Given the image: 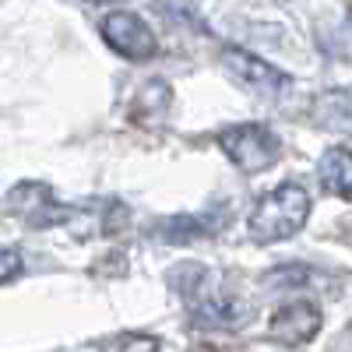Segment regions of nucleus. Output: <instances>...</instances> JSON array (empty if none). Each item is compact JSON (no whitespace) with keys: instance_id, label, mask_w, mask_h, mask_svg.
<instances>
[{"instance_id":"f257e3e1","label":"nucleus","mask_w":352,"mask_h":352,"mask_svg":"<svg viewBox=\"0 0 352 352\" xmlns=\"http://www.w3.org/2000/svg\"><path fill=\"white\" fill-rule=\"evenodd\" d=\"M307 219H310V194L296 180H285L257 197V204L247 215V236L257 243H278L296 236L307 226Z\"/></svg>"},{"instance_id":"f03ea898","label":"nucleus","mask_w":352,"mask_h":352,"mask_svg":"<svg viewBox=\"0 0 352 352\" xmlns=\"http://www.w3.org/2000/svg\"><path fill=\"white\" fill-rule=\"evenodd\" d=\"M180 289L190 300V320L208 331H236L254 317V307L243 296H236L222 282L201 275V268H194L190 285H180Z\"/></svg>"},{"instance_id":"7ed1b4c3","label":"nucleus","mask_w":352,"mask_h":352,"mask_svg":"<svg viewBox=\"0 0 352 352\" xmlns=\"http://www.w3.org/2000/svg\"><path fill=\"white\" fill-rule=\"evenodd\" d=\"M219 148L229 155V162H236V169L264 173L278 162L282 141L264 124H232V127L219 131Z\"/></svg>"},{"instance_id":"20e7f679","label":"nucleus","mask_w":352,"mask_h":352,"mask_svg":"<svg viewBox=\"0 0 352 352\" xmlns=\"http://www.w3.org/2000/svg\"><path fill=\"white\" fill-rule=\"evenodd\" d=\"M219 60H222V67H226V74L232 81H236L240 88H247V92L261 96V99H282L289 88H292V81H289L285 71L272 67L268 60H261V56H254L247 50L226 46Z\"/></svg>"},{"instance_id":"39448f33","label":"nucleus","mask_w":352,"mask_h":352,"mask_svg":"<svg viewBox=\"0 0 352 352\" xmlns=\"http://www.w3.org/2000/svg\"><path fill=\"white\" fill-rule=\"evenodd\" d=\"M99 32L109 43V50L127 56V60H152L159 53V39L152 32V25L138 11H109L99 21Z\"/></svg>"},{"instance_id":"423d86ee","label":"nucleus","mask_w":352,"mask_h":352,"mask_svg":"<svg viewBox=\"0 0 352 352\" xmlns=\"http://www.w3.org/2000/svg\"><path fill=\"white\" fill-rule=\"evenodd\" d=\"M324 324V317H320V307L314 300H292L285 307H278L272 314V338L289 345V349H300V345H310Z\"/></svg>"},{"instance_id":"0eeeda50","label":"nucleus","mask_w":352,"mask_h":352,"mask_svg":"<svg viewBox=\"0 0 352 352\" xmlns=\"http://www.w3.org/2000/svg\"><path fill=\"white\" fill-rule=\"evenodd\" d=\"M317 180L328 194L352 197V148H328L317 162Z\"/></svg>"},{"instance_id":"6e6552de","label":"nucleus","mask_w":352,"mask_h":352,"mask_svg":"<svg viewBox=\"0 0 352 352\" xmlns=\"http://www.w3.org/2000/svg\"><path fill=\"white\" fill-rule=\"evenodd\" d=\"M102 352H159V338L141 331H120L102 345Z\"/></svg>"},{"instance_id":"1a4fd4ad","label":"nucleus","mask_w":352,"mask_h":352,"mask_svg":"<svg viewBox=\"0 0 352 352\" xmlns=\"http://www.w3.org/2000/svg\"><path fill=\"white\" fill-rule=\"evenodd\" d=\"M268 282H272V285H278V289L307 285V282H310V272L303 268V264H285V268H275V272L268 275Z\"/></svg>"},{"instance_id":"9d476101","label":"nucleus","mask_w":352,"mask_h":352,"mask_svg":"<svg viewBox=\"0 0 352 352\" xmlns=\"http://www.w3.org/2000/svg\"><path fill=\"white\" fill-rule=\"evenodd\" d=\"M14 272H18V254L8 247V250H4V278L11 282V278H14Z\"/></svg>"}]
</instances>
